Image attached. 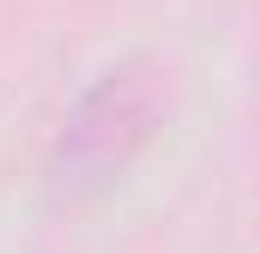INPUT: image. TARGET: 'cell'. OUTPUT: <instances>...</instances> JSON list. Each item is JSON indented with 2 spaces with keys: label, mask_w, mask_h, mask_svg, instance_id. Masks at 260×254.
<instances>
[{
  "label": "cell",
  "mask_w": 260,
  "mask_h": 254,
  "mask_svg": "<svg viewBox=\"0 0 260 254\" xmlns=\"http://www.w3.org/2000/svg\"><path fill=\"white\" fill-rule=\"evenodd\" d=\"M170 115V67L151 55L109 61L73 103L49 139V188L61 200H91L121 182L133 157L157 139Z\"/></svg>",
  "instance_id": "1"
}]
</instances>
